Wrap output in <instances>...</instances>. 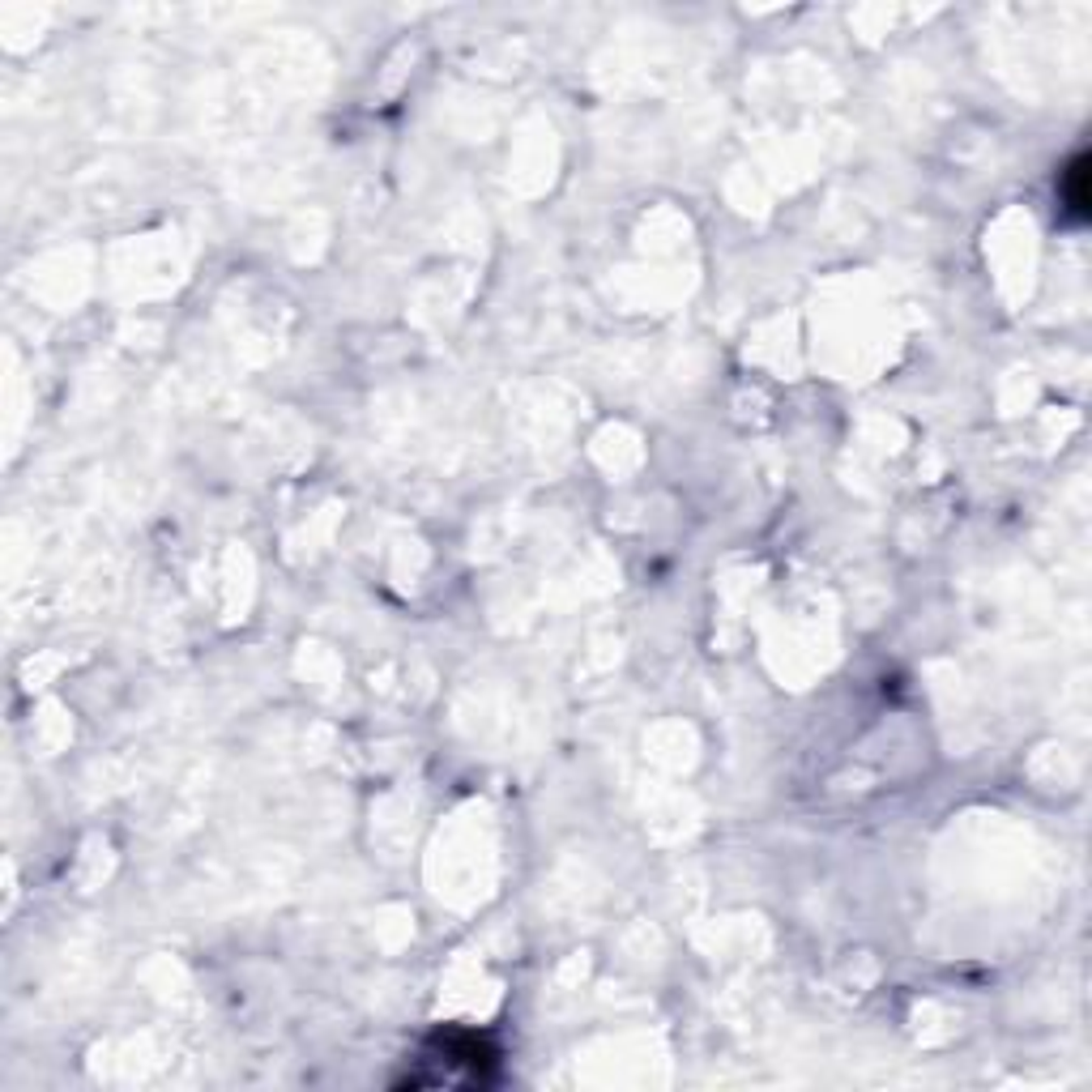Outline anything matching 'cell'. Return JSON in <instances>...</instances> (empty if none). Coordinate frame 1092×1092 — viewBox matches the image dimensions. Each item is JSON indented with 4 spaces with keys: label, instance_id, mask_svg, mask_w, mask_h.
<instances>
[{
    "label": "cell",
    "instance_id": "cell-1",
    "mask_svg": "<svg viewBox=\"0 0 1092 1092\" xmlns=\"http://www.w3.org/2000/svg\"><path fill=\"white\" fill-rule=\"evenodd\" d=\"M1088 158H1075L1071 167H1066L1063 175V197H1066V209H1071L1075 218H1083V206H1088V192H1083V180H1088Z\"/></svg>",
    "mask_w": 1092,
    "mask_h": 1092
}]
</instances>
